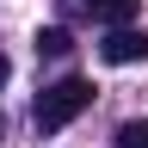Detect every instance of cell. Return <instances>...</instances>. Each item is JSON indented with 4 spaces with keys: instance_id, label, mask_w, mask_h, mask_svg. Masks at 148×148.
<instances>
[{
    "instance_id": "obj_6",
    "label": "cell",
    "mask_w": 148,
    "mask_h": 148,
    "mask_svg": "<svg viewBox=\"0 0 148 148\" xmlns=\"http://www.w3.org/2000/svg\"><path fill=\"white\" fill-rule=\"evenodd\" d=\"M6 74H12V62H6V56H0V86H6Z\"/></svg>"
},
{
    "instance_id": "obj_1",
    "label": "cell",
    "mask_w": 148,
    "mask_h": 148,
    "mask_svg": "<svg viewBox=\"0 0 148 148\" xmlns=\"http://www.w3.org/2000/svg\"><path fill=\"white\" fill-rule=\"evenodd\" d=\"M86 105H92V80L68 74V80H56V86H43V92H37V111H31V117H37V130L49 136V130H68Z\"/></svg>"
},
{
    "instance_id": "obj_3",
    "label": "cell",
    "mask_w": 148,
    "mask_h": 148,
    "mask_svg": "<svg viewBox=\"0 0 148 148\" xmlns=\"http://www.w3.org/2000/svg\"><path fill=\"white\" fill-rule=\"evenodd\" d=\"M86 12L99 18V25H130V18L142 12V0H86Z\"/></svg>"
},
{
    "instance_id": "obj_2",
    "label": "cell",
    "mask_w": 148,
    "mask_h": 148,
    "mask_svg": "<svg viewBox=\"0 0 148 148\" xmlns=\"http://www.w3.org/2000/svg\"><path fill=\"white\" fill-rule=\"evenodd\" d=\"M99 56H105L111 68L148 62V31H136V18H130V25H105V43H99Z\"/></svg>"
},
{
    "instance_id": "obj_5",
    "label": "cell",
    "mask_w": 148,
    "mask_h": 148,
    "mask_svg": "<svg viewBox=\"0 0 148 148\" xmlns=\"http://www.w3.org/2000/svg\"><path fill=\"white\" fill-rule=\"evenodd\" d=\"M117 148H148V117H130L117 130Z\"/></svg>"
},
{
    "instance_id": "obj_4",
    "label": "cell",
    "mask_w": 148,
    "mask_h": 148,
    "mask_svg": "<svg viewBox=\"0 0 148 148\" xmlns=\"http://www.w3.org/2000/svg\"><path fill=\"white\" fill-rule=\"evenodd\" d=\"M74 49V37L62 31V25H49V31H37V56H68Z\"/></svg>"
}]
</instances>
